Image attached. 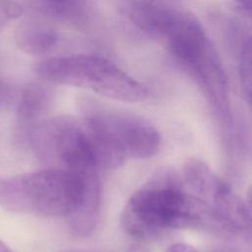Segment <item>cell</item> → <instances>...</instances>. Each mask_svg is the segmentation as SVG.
Returning <instances> with one entry per match:
<instances>
[{
    "mask_svg": "<svg viewBox=\"0 0 252 252\" xmlns=\"http://www.w3.org/2000/svg\"><path fill=\"white\" fill-rule=\"evenodd\" d=\"M123 229L150 239L172 229L221 231L210 206L184 189L181 176L170 169L158 172L127 201L121 214Z\"/></svg>",
    "mask_w": 252,
    "mask_h": 252,
    "instance_id": "1",
    "label": "cell"
},
{
    "mask_svg": "<svg viewBox=\"0 0 252 252\" xmlns=\"http://www.w3.org/2000/svg\"><path fill=\"white\" fill-rule=\"evenodd\" d=\"M162 37L176 63L198 85L220 123L231 133L233 117L227 78L202 25L192 14L175 10Z\"/></svg>",
    "mask_w": 252,
    "mask_h": 252,
    "instance_id": "2",
    "label": "cell"
},
{
    "mask_svg": "<svg viewBox=\"0 0 252 252\" xmlns=\"http://www.w3.org/2000/svg\"><path fill=\"white\" fill-rule=\"evenodd\" d=\"M95 178L57 167L2 178L0 206L14 213L71 218Z\"/></svg>",
    "mask_w": 252,
    "mask_h": 252,
    "instance_id": "3",
    "label": "cell"
},
{
    "mask_svg": "<svg viewBox=\"0 0 252 252\" xmlns=\"http://www.w3.org/2000/svg\"><path fill=\"white\" fill-rule=\"evenodd\" d=\"M80 108L97 139L104 168H116L129 157L149 158L158 153L160 135L144 118L93 98H83Z\"/></svg>",
    "mask_w": 252,
    "mask_h": 252,
    "instance_id": "4",
    "label": "cell"
},
{
    "mask_svg": "<svg viewBox=\"0 0 252 252\" xmlns=\"http://www.w3.org/2000/svg\"><path fill=\"white\" fill-rule=\"evenodd\" d=\"M25 136L37 158L57 168L82 177L98 174L102 168L95 136L83 117L46 118Z\"/></svg>",
    "mask_w": 252,
    "mask_h": 252,
    "instance_id": "5",
    "label": "cell"
},
{
    "mask_svg": "<svg viewBox=\"0 0 252 252\" xmlns=\"http://www.w3.org/2000/svg\"><path fill=\"white\" fill-rule=\"evenodd\" d=\"M35 72L42 80L91 90L126 102L144 100L148 89L112 62L93 55H69L40 61Z\"/></svg>",
    "mask_w": 252,
    "mask_h": 252,
    "instance_id": "6",
    "label": "cell"
},
{
    "mask_svg": "<svg viewBox=\"0 0 252 252\" xmlns=\"http://www.w3.org/2000/svg\"><path fill=\"white\" fill-rule=\"evenodd\" d=\"M53 102V92L45 85L32 83L20 91L16 109L19 130L25 135L32 128L46 119Z\"/></svg>",
    "mask_w": 252,
    "mask_h": 252,
    "instance_id": "7",
    "label": "cell"
},
{
    "mask_svg": "<svg viewBox=\"0 0 252 252\" xmlns=\"http://www.w3.org/2000/svg\"><path fill=\"white\" fill-rule=\"evenodd\" d=\"M15 40L20 49L31 55H41L50 51L58 41L55 29L38 18L24 19L16 28Z\"/></svg>",
    "mask_w": 252,
    "mask_h": 252,
    "instance_id": "8",
    "label": "cell"
},
{
    "mask_svg": "<svg viewBox=\"0 0 252 252\" xmlns=\"http://www.w3.org/2000/svg\"><path fill=\"white\" fill-rule=\"evenodd\" d=\"M19 97V90L8 83L0 81V113L16 111Z\"/></svg>",
    "mask_w": 252,
    "mask_h": 252,
    "instance_id": "9",
    "label": "cell"
},
{
    "mask_svg": "<svg viewBox=\"0 0 252 252\" xmlns=\"http://www.w3.org/2000/svg\"><path fill=\"white\" fill-rule=\"evenodd\" d=\"M237 63V74L243 94L252 107V59Z\"/></svg>",
    "mask_w": 252,
    "mask_h": 252,
    "instance_id": "10",
    "label": "cell"
},
{
    "mask_svg": "<svg viewBox=\"0 0 252 252\" xmlns=\"http://www.w3.org/2000/svg\"><path fill=\"white\" fill-rule=\"evenodd\" d=\"M22 8L15 2L0 0V32L13 20L22 15Z\"/></svg>",
    "mask_w": 252,
    "mask_h": 252,
    "instance_id": "11",
    "label": "cell"
},
{
    "mask_svg": "<svg viewBox=\"0 0 252 252\" xmlns=\"http://www.w3.org/2000/svg\"><path fill=\"white\" fill-rule=\"evenodd\" d=\"M165 252H198V251L189 244L178 242L170 245Z\"/></svg>",
    "mask_w": 252,
    "mask_h": 252,
    "instance_id": "12",
    "label": "cell"
},
{
    "mask_svg": "<svg viewBox=\"0 0 252 252\" xmlns=\"http://www.w3.org/2000/svg\"><path fill=\"white\" fill-rule=\"evenodd\" d=\"M235 2L243 12L252 18V0H235Z\"/></svg>",
    "mask_w": 252,
    "mask_h": 252,
    "instance_id": "13",
    "label": "cell"
},
{
    "mask_svg": "<svg viewBox=\"0 0 252 252\" xmlns=\"http://www.w3.org/2000/svg\"><path fill=\"white\" fill-rule=\"evenodd\" d=\"M247 206L252 215V185H250V187L248 188V191H247Z\"/></svg>",
    "mask_w": 252,
    "mask_h": 252,
    "instance_id": "14",
    "label": "cell"
},
{
    "mask_svg": "<svg viewBox=\"0 0 252 252\" xmlns=\"http://www.w3.org/2000/svg\"><path fill=\"white\" fill-rule=\"evenodd\" d=\"M211 252H239V251L235 250L233 248H229V247H220V248H216V249L212 250Z\"/></svg>",
    "mask_w": 252,
    "mask_h": 252,
    "instance_id": "15",
    "label": "cell"
},
{
    "mask_svg": "<svg viewBox=\"0 0 252 252\" xmlns=\"http://www.w3.org/2000/svg\"><path fill=\"white\" fill-rule=\"evenodd\" d=\"M129 252H149L147 249H145L144 247H142V246H133V247H131L130 248V250H129Z\"/></svg>",
    "mask_w": 252,
    "mask_h": 252,
    "instance_id": "16",
    "label": "cell"
},
{
    "mask_svg": "<svg viewBox=\"0 0 252 252\" xmlns=\"http://www.w3.org/2000/svg\"><path fill=\"white\" fill-rule=\"evenodd\" d=\"M0 252H14L10 247H8L3 241L0 240Z\"/></svg>",
    "mask_w": 252,
    "mask_h": 252,
    "instance_id": "17",
    "label": "cell"
},
{
    "mask_svg": "<svg viewBox=\"0 0 252 252\" xmlns=\"http://www.w3.org/2000/svg\"><path fill=\"white\" fill-rule=\"evenodd\" d=\"M45 1H49V2H53V3H62L65 2L66 0H45Z\"/></svg>",
    "mask_w": 252,
    "mask_h": 252,
    "instance_id": "18",
    "label": "cell"
},
{
    "mask_svg": "<svg viewBox=\"0 0 252 252\" xmlns=\"http://www.w3.org/2000/svg\"><path fill=\"white\" fill-rule=\"evenodd\" d=\"M65 252H77V251H65Z\"/></svg>",
    "mask_w": 252,
    "mask_h": 252,
    "instance_id": "19",
    "label": "cell"
}]
</instances>
